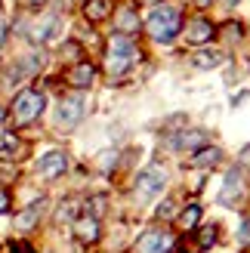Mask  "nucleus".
Listing matches in <instances>:
<instances>
[{
    "mask_svg": "<svg viewBox=\"0 0 250 253\" xmlns=\"http://www.w3.org/2000/svg\"><path fill=\"white\" fill-rule=\"evenodd\" d=\"M164 185H167V173L161 170V167H148V170H142L139 176H136V195H139L142 201L161 195V192H164Z\"/></svg>",
    "mask_w": 250,
    "mask_h": 253,
    "instance_id": "obj_4",
    "label": "nucleus"
},
{
    "mask_svg": "<svg viewBox=\"0 0 250 253\" xmlns=\"http://www.w3.org/2000/svg\"><path fill=\"white\" fill-rule=\"evenodd\" d=\"M74 235H78L81 241L93 244L96 238H99V222L93 216H78V219H74Z\"/></svg>",
    "mask_w": 250,
    "mask_h": 253,
    "instance_id": "obj_13",
    "label": "nucleus"
},
{
    "mask_svg": "<svg viewBox=\"0 0 250 253\" xmlns=\"http://www.w3.org/2000/svg\"><path fill=\"white\" fill-rule=\"evenodd\" d=\"M167 145L170 148H192V151H198V148L207 145V133L204 130H182L176 136H170Z\"/></svg>",
    "mask_w": 250,
    "mask_h": 253,
    "instance_id": "obj_10",
    "label": "nucleus"
},
{
    "mask_svg": "<svg viewBox=\"0 0 250 253\" xmlns=\"http://www.w3.org/2000/svg\"><path fill=\"white\" fill-rule=\"evenodd\" d=\"M219 161H222V151L216 145H204L192 155V167H216Z\"/></svg>",
    "mask_w": 250,
    "mask_h": 253,
    "instance_id": "obj_14",
    "label": "nucleus"
},
{
    "mask_svg": "<svg viewBox=\"0 0 250 253\" xmlns=\"http://www.w3.org/2000/svg\"><path fill=\"white\" fill-rule=\"evenodd\" d=\"M37 170H41V176H46V179H56V176H62L68 170V155L65 151H46L41 158V164H37Z\"/></svg>",
    "mask_w": 250,
    "mask_h": 253,
    "instance_id": "obj_7",
    "label": "nucleus"
},
{
    "mask_svg": "<svg viewBox=\"0 0 250 253\" xmlns=\"http://www.w3.org/2000/svg\"><path fill=\"white\" fill-rule=\"evenodd\" d=\"M41 210H43V204H31L28 210H22L19 216H16V225H19L22 232H25V229H31V225L41 219Z\"/></svg>",
    "mask_w": 250,
    "mask_h": 253,
    "instance_id": "obj_17",
    "label": "nucleus"
},
{
    "mask_svg": "<svg viewBox=\"0 0 250 253\" xmlns=\"http://www.w3.org/2000/svg\"><path fill=\"white\" fill-rule=\"evenodd\" d=\"M145 3H155V0H145Z\"/></svg>",
    "mask_w": 250,
    "mask_h": 253,
    "instance_id": "obj_31",
    "label": "nucleus"
},
{
    "mask_svg": "<svg viewBox=\"0 0 250 253\" xmlns=\"http://www.w3.org/2000/svg\"><path fill=\"white\" fill-rule=\"evenodd\" d=\"M115 167H118V151H102V155H99V170L111 173Z\"/></svg>",
    "mask_w": 250,
    "mask_h": 253,
    "instance_id": "obj_20",
    "label": "nucleus"
},
{
    "mask_svg": "<svg viewBox=\"0 0 250 253\" xmlns=\"http://www.w3.org/2000/svg\"><path fill=\"white\" fill-rule=\"evenodd\" d=\"M93 78H96V68L90 65V62H78V65L68 71V84L74 86V90H86V86L93 84Z\"/></svg>",
    "mask_w": 250,
    "mask_h": 253,
    "instance_id": "obj_11",
    "label": "nucleus"
},
{
    "mask_svg": "<svg viewBox=\"0 0 250 253\" xmlns=\"http://www.w3.org/2000/svg\"><path fill=\"white\" fill-rule=\"evenodd\" d=\"M6 31H9L6 22H0V46H3V41H6Z\"/></svg>",
    "mask_w": 250,
    "mask_h": 253,
    "instance_id": "obj_27",
    "label": "nucleus"
},
{
    "mask_svg": "<svg viewBox=\"0 0 250 253\" xmlns=\"http://www.w3.org/2000/svg\"><path fill=\"white\" fill-rule=\"evenodd\" d=\"M241 244H250V219L241 225Z\"/></svg>",
    "mask_w": 250,
    "mask_h": 253,
    "instance_id": "obj_26",
    "label": "nucleus"
},
{
    "mask_svg": "<svg viewBox=\"0 0 250 253\" xmlns=\"http://www.w3.org/2000/svg\"><path fill=\"white\" fill-rule=\"evenodd\" d=\"M158 216H161V219H170V216H173V201H164V204L158 207Z\"/></svg>",
    "mask_w": 250,
    "mask_h": 253,
    "instance_id": "obj_24",
    "label": "nucleus"
},
{
    "mask_svg": "<svg viewBox=\"0 0 250 253\" xmlns=\"http://www.w3.org/2000/svg\"><path fill=\"white\" fill-rule=\"evenodd\" d=\"M198 244H201L204 250L216 244V229H213V225H204V229H201V235H198Z\"/></svg>",
    "mask_w": 250,
    "mask_h": 253,
    "instance_id": "obj_21",
    "label": "nucleus"
},
{
    "mask_svg": "<svg viewBox=\"0 0 250 253\" xmlns=\"http://www.w3.org/2000/svg\"><path fill=\"white\" fill-rule=\"evenodd\" d=\"M83 118V99L81 96H68L59 102V126H65V130H71V126H78Z\"/></svg>",
    "mask_w": 250,
    "mask_h": 253,
    "instance_id": "obj_6",
    "label": "nucleus"
},
{
    "mask_svg": "<svg viewBox=\"0 0 250 253\" xmlns=\"http://www.w3.org/2000/svg\"><path fill=\"white\" fill-rule=\"evenodd\" d=\"M74 210H78V204H74V201H68V204H62V210H59V219H74Z\"/></svg>",
    "mask_w": 250,
    "mask_h": 253,
    "instance_id": "obj_22",
    "label": "nucleus"
},
{
    "mask_svg": "<svg viewBox=\"0 0 250 253\" xmlns=\"http://www.w3.org/2000/svg\"><path fill=\"white\" fill-rule=\"evenodd\" d=\"M241 195H244V173L241 170H229L226 173V185H222V192H219V204L235 207L241 201Z\"/></svg>",
    "mask_w": 250,
    "mask_h": 253,
    "instance_id": "obj_5",
    "label": "nucleus"
},
{
    "mask_svg": "<svg viewBox=\"0 0 250 253\" xmlns=\"http://www.w3.org/2000/svg\"><path fill=\"white\" fill-rule=\"evenodd\" d=\"M195 3H198V6H210V3H213V0H195Z\"/></svg>",
    "mask_w": 250,
    "mask_h": 253,
    "instance_id": "obj_28",
    "label": "nucleus"
},
{
    "mask_svg": "<svg viewBox=\"0 0 250 253\" xmlns=\"http://www.w3.org/2000/svg\"><path fill=\"white\" fill-rule=\"evenodd\" d=\"M43 105H46V99L41 90H22L16 96V102H12V121H16L19 126L25 124H31L43 115Z\"/></svg>",
    "mask_w": 250,
    "mask_h": 253,
    "instance_id": "obj_3",
    "label": "nucleus"
},
{
    "mask_svg": "<svg viewBox=\"0 0 250 253\" xmlns=\"http://www.w3.org/2000/svg\"><path fill=\"white\" fill-rule=\"evenodd\" d=\"M118 28H121V34H133V31H139V19H136V12H133V9H121V16H118Z\"/></svg>",
    "mask_w": 250,
    "mask_h": 253,
    "instance_id": "obj_18",
    "label": "nucleus"
},
{
    "mask_svg": "<svg viewBox=\"0 0 250 253\" xmlns=\"http://www.w3.org/2000/svg\"><path fill=\"white\" fill-rule=\"evenodd\" d=\"M83 16L90 22H102L108 16V0H86V3H83Z\"/></svg>",
    "mask_w": 250,
    "mask_h": 253,
    "instance_id": "obj_16",
    "label": "nucleus"
},
{
    "mask_svg": "<svg viewBox=\"0 0 250 253\" xmlns=\"http://www.w3.org/2000/svg\"><path fill=\"white\" fill-rule=\"evenodd\" d=\"M136 59H139V53H136V46L127 34H115L108 41V53H105V71L108 74H115V78L127 74Z\"/></svg>",
    "mask_w": 250,
    "mask_h": 253,
    "instance_id": "obj_2",
    "label": "nucleus"
},
{
    "mask_svg": "<svg viewBox=\"0 0 250 253\" xmlns=\"http://www.w3.org/2000/svg\"><path fill=\"white\" fill-rule=\"evenodd\" d=\"M145 28L158 43H170L173 37L182 31V12L176 6H170V3H158L152 9V16H148Z\"/></svg>",
    "mask_w": 250,
    "mask_h": 253,
    "instance_id": "obj_1",
    "label": "nucleus"
},
{
    "mask_svg": "<svg viewBox=\"0 0 250 253\" xmlns=\"http://www.w3.org/2000/svg\"><path fill=\"white\" fill-rule=\"evenodd\" d=\"M222 62H226V56L219 53V49H201V53L192 56V65L201 68V71H210V68H219Z\"/></svg>",
    "mask_w": 250,
    "mask_h": 253,
    "instance_id": "obj_12",
    "label": "nucleus"
},
{
    "mask_svg": "<svg viewBox=\"0 0 250 253\" xmlns=\"http://www.w3.org/2000/svg\"><path fill=\"white\" fill-rule=\"evenodd\" d=\"M6 210H9V195L0 188V213H6Z\"/></svg>",
    "mask_w": 250,
    "mask_h": 253,
    "instance_id": "obj_25",
    "label": "nucleus"
},
{
    "mask_svg": "<svg viewBox=\"0 0 250 253\" xmlns=\"http://www.w3.org/2000/svg\"><path fill=\"white\" fill-rule=\"evenodd\" d=\"M198 219H201V207H198V204H189V207L179 213V229H185V232L195 229Z\"/></svg>",
    "mask_w": 250,
    "mask_h": 253,
    "instance_id": "obj_19",
    "label": "nucleus"
},
{
    "mask_svg": "<svg viewBox=\"0 0 250 253\" xmlns=\"http://www.w3.org/2000/svg\"><path fill=\"white\" fill-rule=\"evenodd\" d=\"M222 31H226V37H229V41H238V37H241V25L229 22V25H226V28H222Z\"/></svg>",
    "mask_w": 250,
    "mask_h": 253,
    "instance_id": "obj_23",
    "label": "nucleus"
},
{
    "mask_svg": "<svg viewBox=\"0 0 250 253\" xmlns=\"http://www.w3.org/2000/svg\"><path fill=\"white\" fill-rule=\"evenodd\" d=\"M28 3H31V6H43V3H46V0H28Z\"/></svg>",
    "mask_w": 250,
    "mask_h": 253,
    "instance_id": "obj_30",
    "label": "nucleus"
},
{
    "mask_svg": "<svg viewBox=\"0 0 250 253\" xmlns=\"http://www.w3.org/2000/svg\"><path fill=\"white\" fill-rule=\"evenodd\" d=\"M173 247V238L161 229H152L139 238V253H167Z\"/></svg>",
    "mask_w": 250,
    "mask_h": 253,
    "instance_id": "obj_8",
    "label": "nucleus"
},
{
    "mask_svg": "<svg viewBox=\"0 0 250 253\" xmlns=\"http://www.w3.org/2000/svg\"><path fill=\"white\" fill-rule=\"evenodd\" d=\"M56 31H59V16H46V19L34 28L31 37H34L37 43H46V41H53V37H56Z\"/></svg>",
    "mask_w": 250,
    "mask_h": 253,
    "instance_id": "obj_15",
    "label": "nucleus"
},
{
    "mask_svg": "<svg viewBox=\"0 0 250 253\" xmlns=\"http://www.w3.org/2000/svg\"><path fill=\"white\" fill-rule=\"evenodd\" d=\"M3 121H6V108H3V105H0V124H3Z\"/></svg>",
    "mask_w": 250,
    "mask_h": 253,
    "instance_id": "obj_29",
    "label": "nucleus"
},
{
    "mask_svg": "<svg viewBox=\"0 0 250 253\" xmlns=\"http://www.w3.org/2000/svg\"><path fill=\"white\" fill-rule=\"evenodd\" d=\"M213 34H216V28L207 19H192L189 28H185V41L192 46H204L207 41H213Z\"/></svg>",
    "mask_w": 250,
    "mask_h": 253,
    "instance_id": "obj_9",
    "label": "nucleus"
}]
</instances>
